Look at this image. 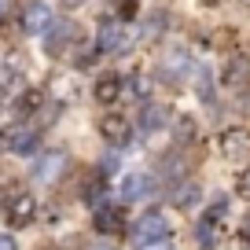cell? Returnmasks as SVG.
<instances>
[{"label": "cell", "mask_w": 250, "mask_h": 250, "mask_svg": "<svg viewBox=\"0 0 250 250\" xmlns=\"http://www.w3.org/2000/svg\"><path fill=\"white\" fill-rule=\"evenodd\" d=\"M158 74H162L169 85H180V81H188L191 74H195V59H191V52H188V48H169V52L162 55Z\"/></svg>", "instance_id": "obj_1"}, {"label": "cell", "mask_w": 250, "mask_h": 250, "mask_svg": "<svg viewBox=\"0 0 250 250\" xmlns=\"http://www.w3.org/2000/svg\"><path fill=\"white\" fill-rule=\"evenodd\" d=\"M129 44V37H125V30L118 26V19H103L100 22V33H96V52L100 55H110V52H122V48Z\"/></svg>", "instance_id": "obj_2"}, {"label": "cell", "mask_w": 250, "mask_h": 250, "mask_svg": "<svg viewBox=\"0 0 250 250\" xmlns=\"http://www.w3.org/2000/svg\"><path fill=\"white\" fill-rule=\"evenodd\" d=\"M133 235H136L140 243H144V239H162V235H169V221H166L162 210H147V213H140V217H136Z\"/></svg>", "instance_id": "obj_3"}, {"label": "cell", "mask_w": 250, "mask_h": 250, "mask_svg": "<svg viewBox=\"0 0 250 250\" xmlns=\"http://www.w3.org/2000/svg\"><path fill=\"white\" fill-rule=\"evenodd\" d=\"M151 191H155V180H151L147 173H129V177H122V184H118L122 203H140V199H147Z\"/></svg>", "instance_id": "obj_4"}, {"label": "cell", "mask_w": 250, "mask_h": 250, "mask_svg": "<svg viewBox=\"0 0 250 250\" xmlns=\"http://www.w3.org/2000/svg\"><path fill=\"white\" fill-rule=\"evenodd\" d=\"M62 169H66V155L62 151H48V155H41L37 162H33V180H41V184H52V180L62 177Z\"/></svg>", "instance_id": "obj_5"}, {"label": "cell", "mask_w": 250, "mask_h": 250, "mask_svg": "<svg viewBox=\"0 0 250 250\" xmlns=\"http://www.w3.org/2000/svg\"><path fill=\"white\" fill-rule=\"evenodd\" d=\"M33 217H37V199L26 195V191H19V195L8 203V225L11 228H26Z\"/></svg>", "instance_id": "obj_6"}, {"label": "cell", "mask_w": 250, "mask_h": 250, "mask_svg": "<svg viewBox=\"0 0 250 250\" xmlns=\"http://www.w3.org/2000/svg\"><path fill=\"white\" fill-rule=\"evenodd\" d=\"M100 133H103V140L107 144H114V147H125V144L133 140V125L125 122L122 114H107L100 122Z\"/></svg>", "instance_id": "obj_7"}, {"label": "cell", "mask_w": 250, "mask_h": 250, "mask_svg": "<svg viewBox=\"0 0 250 250\" xmlns=\"http://www.w3.org/2000/svg\"><path fill=\"white\" fill-rule=\"evenodd\" d=\"M48 26H52V8L41 4V0H33L30 8L22 11V30L26 33H48Z\"/></svg>", "instance_id": "obj_8"}, {"label": "cell", "mask_w": 250, "mask_h": 250, "mask_svg": "<svg viewBox=\"0 0 250 250\" xmlns=\"http://www.w3.org/2000/svg\"><path fill=\"white\" fill-rule=\"evenodd\" d=\"M166 122H169V110H166L162 103H144V110H140V133L144 136L166 129Z\"/></svg>", "instance_id": "obj_9"}, {"label": "cell", "mask_w": 250, "mask_h": 250, "mask_svg": "<svg viewBox=\"0 0 250 250\" xmlns=\"http://www.w3.org/2000/svg\"><path fill=\"white\" fill-rule=\"evenodd\" d=\"M41 144V133L37 129H26V125H11V151L15 155H33Z\"/></svg>", "instance_id": "obj_10"}, {"label": "cell", "mask_w": 250, "mask_h": 250, "mask_svg": "<svg viewBox=\"0 0 250 250\" xmlns=\"http://www.w3.org/2000/svg\"><path fill=\"white\" fill-rule=\"evenodd\" d=\"M199 199H203V188H199L195 180H180L177 191H173V206H177V210H195Z\"/></svg>", "instance_id": "obj_11"}, {"label": "cell", "mask_w": 250, "mask_h": 250, "mask_svg": "<svg viewBox=\"0 0 250 250\" xmlns=\"http://www.w3.org/2000/svg\"><path fill=\"white\" fill-rule=\"evenodd\" d=\"M96 228H100V232H107V235H118V232L125 228L122 210H114V206L100 203V206H96Z\"/></svg>", "instance_id": "obj_12"}, {"label": "cell", "mask_w": 250, "mask_h": 250, "mask_svg": "<svg viewBox=\"0 0 250 250\" xmlns=\"http://www.w3.org/2000/svg\"><path fill=\"white\" fill-rule=\"evenodd\" d=\"M48 30H52V33L44 37V48H48V55H59L62 48L70 44V37H74V26H70V22H52Z\"/></svg>", "instance_id": "obj_13"}, {"label": "cell", "mask_w": 250, "mask_h": 250, "mask_svg": "<svg viewBox=\"0 0 250 250\" xmlns=\"http://www.w3.org/2000/svg\"><path fill=\"white\" fill-rule=\"evenodd\" d=\"M250 78V59L247 55H232V59L225 62V85H243V81Z\"/></svg>", "instance_id": "obj_14"}, {"label": "cell", "mask_w": 250, "mask_h": 250, "mask_svg": "<svg viewBox=\"0 0 250 250\" xmlns=\"http://www.w3.org/2000/svg\"><path fill=\"white\" fill-rule=\"evenodd\" d=\"M96 96H100L103 103H114L118 96H122V78H118V74H103V78L96 81Z\"/></svg>", "instance_id": "obj_15"}, {"label": "cell", "mask_w": 250, "mask_h": 250, "mask_svg": "<svg viewBox=\"0 0 250 250\" xmlns=\"http://www.w3.org/2000/svg\"><path fill=\"white\" fill-rule=\"evenodd\" d=\"M243 147H247V133L243 129H225L221 133V151L225 155H239Z\"/></svg>", "instance_id": "obj_16"}, {"label": "cell", "mask_w": 250, "mask_h": 250, "mask_svg": "<svg viewBox=\"0 0 250 250\" xmlns=\"http://www.w3.org/2000/svg\"><path fill=\"white\" fill-rule=\"evenodd\" d=\"M48 96H55V100H70V96H74V81H70V74H59V78L48 81Z\"/></svg>", "instance_id": "obj_17"}, {"label": "cell", "mask_w": 250, "mask_h": 250, "mask_svg": "<svg viewBox=\"0 0 250 250\" xmlns=\"http://www.w3.org/2000/svg\"><path fill=\"white\" fill-rule=\"evenodd\" d=\"M195 81H199V100L203 103H213V78L206 66H195Z\"/></svg>", "instance_id": "obj_18"}, {"label": "cell", "mask_w": 250, "mask_h": 250, "mask_svg": "<svg viewBox=\"0 0 250 250\" xmlns=\"http://www.w3.org/2000/svg\"><path fill=\"white\" fill-rule=\"evenodd\" d=\"M203 217H206V221H213V225H221V221L228 217V195H217V199L210 203V210L203 213Z\"/></svg>", "instance_id": "obj_19"}, {"label": "cell", "mask_w": 250, "mask_h": 250, "mask_svg": "<svg viewBox=\"0 0 250 250\" xmlns=\"http://www.w3.org/2000/svg\"><path fill=\"white\" fill-rule=\"evenodd\" d=\"M103 188H107V180H100V177H92V180L85 184V203H88V206H100Z\"/></svg>", "instance_id": "obj_20"}, {"label": "cell", "mask_w": 250, "mask_h": 250, "mask_svg": "<svg viewBox=\"0 0 250 250\" xmlns=\"http://www.w3.org/2000/svg\"><path fill=\"white\" fill-rule=\"evenodd\" d=\"M195 235H199V243H217V225L213 221H199V228H195Z\"/></svg>", "instance_id": "obj_21"}, {"label": "cell", "mask_w": 250, "mask_h": 250, "mask_svg": "<svg viewBox=\"0 0 250 250\" xmlns=\"http://www.w3.org/2000/svg\"><path fill=\"white\" fill-rule=\"evenodd\" d=\"M173 133H177V140H191V136H195V122H191V118H177Z\"/></svg>", "instance_id": "obj_22"}, {"label": "cell", "mask_w": 250, "mask_h": 250, "mask_svg": "<svg viewBox=\"0 0 250 250\" xmlns=\"http://www.w3.org/2000/svg\"><path fill=\"white\" fill-rule=\"evenodd\" d=\"M136 250H173V243H169V235H162V239H144V243H136Z\"/></svg>", "instance_id": "obj_23"}, {"label": "cell", "mask_w": 250, "mask_h": 250, "mask_svg": "<svg viewBox=\"0 0 250 250\" xmlns=\"http://www.w3.org/2000/svg\"><path fill=\"white\" fill-rule=\"evenodd\" d=\"M41 103H44V96H41V92H26V96H22V103H19V107H22L26 114H30V110H37Z\"/></svg>", "instance_id": "obj_24"}, {"label": "cell", "mask_w": 250, "mask_h": 250, "mask_svg": "<svg viewBox=\"0 0 250 250\" xmlns=\"http://www.w3.org/2000/svg\"><path fill=\"white\" fill-rule=\"evenodd\" d=\"M136 4H140V0H118V11H122V19L136 15Z\"/></svg>", "instance_id": "obj_25"}, {"label": "cell", "mask_w": 250, "mask_h": 250, "mask_svg": "<svg viewBox=\"0 0 250 250\" xmlns=\"http://www.w3.org/2000/svg\"><path fill=\"white\" fill-rule=\"evenodd\" d=\"M239 195H243V199H250V169H243V173H239Z\"/></svg>", "instance_id": "obj_26"}, {"label": "cell", "mask_w": 250, "mask_h": 250, "mask_svg": "<svg viewBox=\"0 0 250 250\" xmlns=\"http://www.w3.org/2000/svg\"><path fill=\"white\" fill-rule=\"evenodd\" d=\"M0 250H19V239L8 232H0Z\"/></svg>", "instance_id": "obj_27"}, {"label": "cell", "mask_w": 250, "mask_h": 250, "mask_svg": "<svg viewBox=\"0 0 250 250\" xmlns=\"http://www.w3.org/2000/svg\"><path fill=\"white\" fill-rule=\"evenodd\" d=\"M103 169H107V173L118 169V155H103Z\"/></svg>", "instance_id": "obj_28"}, {"label": "cell", "mask_w": 250, "mask_h": 250, "mask_svg": "<svg viewBox=\"0 0 250 250\" xmlns=\"http://www.w3.org/2000/svg\"><path fill=\"white\" fill-rule=\"evenodd\" d=\"M62 8H81V4H85V0H59Z\"/></svg>", "instance_id": "obj_29"}, {"label": "cell", "mask_w": 250, "mask_h": 250, "mask_svg": "<svg viewBox=\"0 0 250 250\" xmlns=\"http://www.w3.org/2000/svg\"><path fill=\"white\" fill-rule=\"evenodd\" d=\"M199 250H221L217 243H199Z\"/></svg>", "instance_id": "obj_30"}, {"label": "cell", "mask_w": 250, "mask_h": 250, "mask_svg": "<svg viewBox=\"0 0 250 250\" xmlns=\"http://www.w3.org/2000/svg\"><path fill=\"white\" fill-rule=\"evenodd\" d=\"M8 107V92H4V88H0V110Z\"/></svg>", "instance_id": "obj_31"}, {"label": "cell", "mask_w": 250, "mask_h": 250, "mask_svg": "<svg viewBox=\"0 0 250 250\" xmlns=\"http://www.w3.org/2000/svg\"><path fill=\"white\" fill-rule=\"evenodd\" d=\"M92 250H114V247H110V243H96Z\"/></svg>", "instance_id": "obj_32"}, {"label": "cell", "mask_w": 250, "mask_h": 250, "mask_svg": "<svg viewBox=\"0 0 250 250\" xmlns=\"http://www.w3.org/2000/svg\"><path fill=\"white\" fill-rule=\"evenodd\" d=\"M4 11H8V0H0V15H4Z\"/></svg>", "instance_id": "obj_33"}, {"label": "cell", "mask_w": 250, "mask_h": 250, "mask_svg": "<svg viewBox=\"0 0 250 250\" xmlns=\"http://www.w3.org/2000/svg\"><path fill=\"white\" fill-rule=\"evenodd\" d=\"M247 4H250V0H247Z\"/></svg>", "instance_id": "obj_34"}]
</instances>
